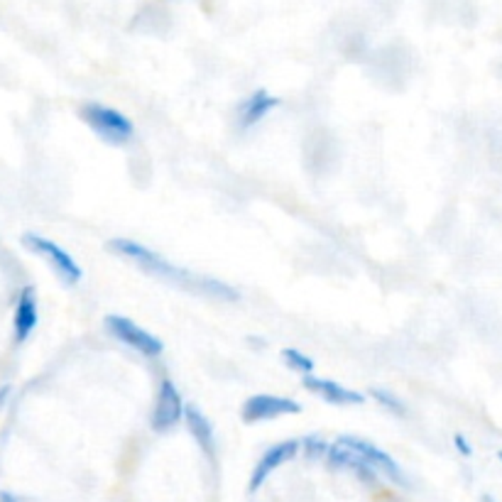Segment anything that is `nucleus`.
Listing matches in <instances>:
<instances>
[{
	"mask_svg": "<svg viewBox=\"0 0 502 502\" xmlns=\"http://www.w3.org/2000/svg\"><path fill=\"white\" fill-rule=\"evenodd\" d=\"M108 251L123 255L126 260L135 262L137 267H143L145 273L155 274V277H165L169 282H177L189 290H197V292H206L211 297H219L223 302H238V292L228 287V284L219 282V280H211V277H199V274H189L181 267H174L172 262H167L162 255L155 251L145 248L143 243L130 241V238H113L108 241Z\"/></svg>",
	"mask_w": 502,
	"mask_h": 502,
	"instance_id": "obj_1",
	"label": "nucleus"
},
{
	"mask_svg": "<svg viewBox=\"0 0 502 502\" xmlns=\"http://www.w3.org/2000/svg\"><path fill=\"white\" fill-rule=\"evenodd\" d=\"M81 118L86 120V126L91 127L101 140H105L108 145H126L135 135V127L130 123V118L111 108V105L96 104V101L84 104L81 105Z\"/></svg>",
	"mask_w": 502,
	"mask_h": 502,
	"instance_id": "obj_2",
	"label": "nucleus"
},
{
	"mask_svg": "<svg viewBox=\"0 0 502 502\" xmlns=\"http://www.w3.org/2000/svg\"><path fill=\"white\" fill-rule=\"evenodd\" d=\"M22 243H25L27 251L35 252V255H40V258H44V260L50 262V267H52L54 273H57V277H59L64 284L73 287V284L81 282L84 273H81L79 262L73 260L72 255L64 251L62 245H57L54 241L44 238V236H37V233H25V236H22Z\"/></svg>",
	"mask_w": 502,
	"mask_h": 502,
	"instance_id": "obj_3",
	"label": "nucleus"
},
{
	"mask_svg": "<svg viewBox=\"0 0 502 502\" xmlns=\"http://www.w3.org/2000/svg\"><path fill=\"white\" fill-rule=\"evenodd\" d=\"M104 324L108 334L118 338L120 344H126L127 348H133L135 353H143L147 358H158L165 351V344L159 341L158 336H152L143 326H137L135 321L126 319V316H105Z\"/></svg>",
	"mask_w": 502,
	"mask_h": 502,
	"instance_id": "obj_4",
	"label": "nucleus"
},
{
	"mask_svg": "<svg viewBox=\"0 0 502 502\" xmlns=\"http://www.w3.org/2000/svg\"><path fill=\"white\" fill-rule=\"evenodd\" d=\"M302 405L290 398H280V395H255V398L243 402L241 414L243 419L252 424V421H267V419L284 417V414H299Z\"/></svg>",
	"mask_w": 502,
	"mask_h": 502,
	"instance_id": "obj_5",
	"label": "nucleus"
},
{
	"mask_svg": "<svg viewBox=\"0 0 502 502\" xmlns=\"http://www.w3.org/2000/svg\"><path fill=\"white\" fill-rule=\"evenodd\" d=\"M341 444L344 446H348V449H353L356 453H360L363 459L375 468L377 473H382L385 478H390L392 483H398V485H407V475H405V471L399 468V463L390 453H385L382 449H377L375 444H367V441L363 439H356V436H341Z\"/></svg>",
	"mask_w": 502,
	"mask_h": 502,
	"instance_id": "obj_6",
	"label": "nucleus"
},
{
	"mask_svg": "<svg viewBox=\"0 0 502 502\" xmlns=\"http://www.w3.org/2000/svg\"><path fill=\"white\" fill-rule=\"evenodd\" d=\"M184 409H187V405H184V399L179 395V390L174 388V382L172 380H162L158 402H155V409H152V419H150L152 429L169 431L179 419L184 417Z\"/></svg>",
	"mask_w": 502,
	"mask_h": 502,
	"instance_id": "obj_7",
	"label": "nucleus"
},
{
	"mask_svg": "<svg viewBox=\"0 0 502 502\" xmlns=\"http://www.w3.org/2000/svg\"><path fill=\"white\" fill-rule=\"evenodd\" d=\"M302 449V444L299 441H280V444H274L270 449L265 451L258 460V466L252 468V475H251V492L260 490L262 483L267 481L270 475H273L282 463L287 460H292L297 453Z\"/></svg>",
	"mask_w": 502,
	"mask_h": 502,
	"instance_id": "obj_8",
	"label": "nucleus"
},
{
	"mask_svg": "<svg viewBox=\"0 0 502 502\" xmlns=\"http://www.w3.org/2000/svg\"><path fill=\"white\" fill-rule=\"evenodd\" d=\"M277 105H280L277 96L267 94L265 89H258L248 98H243L241 105H238L236 126H238V130H251V127H255L260 120H265L267 115L273 113Z\"/></svg>",
	"mask_w": 502,
	"mask_h": 502,
	"instance_id": "obj_9",
	"label": "nucleus"
},
{
	"mask_svg": "<svg viewBox=\"0 0 502 502\" xmlns=\"http://www.w3.org/2000/svg\"><path fill=\"white\" fill-rule=\"evenodd\" d=\"M304 388L316 392V395L324 399V402H328V405H338V407H360V405L366 402V395L345 388V385L336 382V380H326V377L306 375L304 377Z\"/></svg>",
	"mask_w": 502,
	"mask_h": 502,
	"instance_id": "obj_10",
	"label": "nucleus"
},
{
	"mask_svg": "<svg viewBox=\"0 0 502 502\" xmlns=\"http://www.w3.org/2000/svg\"><path fill=\"white\" fill-rule=\"evenodd\" d=\"M40 321V309H37V297L32 287H25L15 304V316H12V334H15V344H25Z\"/></svg>",
	"mask_w": 502,
	"mask_h": 502,
	"instance_id": "obj_11",
	"label": "nucleus"
},
{
	"mask_svg": "<svg viewBox=\"0 0 502 502\" xmlns=\"http://www.w3.org/2000/svg\"><path fill=\"white\" fill-rule=\"evenodd\" d=\"M326 456H328V460L334 463V466H338V468H348V471L358 473L363 481L373 483L377 478V471L367 463L360 453H356L353 449H348V446H344L341 441H336L334 446H328V451H326Z\"/></svg>",
	"mask_w": 502,
	"mask_h": 502,
	"instance_id": "obj_12",
	"label": "nucleus"
},
{
	"mask_svg": "<svg viewBox=\"0 0 502 502\" xmlns=\"http://www.w3.org/2000/svg\"><path fill=\"white\" fill-rule=\"evenodd\" d=\"M184 421H187L191 436L199 441L201 449L206 451V453H213V427H211L206 414H204L199 407L187 405V409H184Z\"/></svg>",
	"mask_w": 502,
	"mask_h": 502,
	"instance_id": "obj_13",
	"label": "nucleus"
},
{
	"mask_svg": "<svg viewBox=\"0 0 502 502\" xmlns=\"http://www.w3.org/2000/svg\"><path fill=\"white\" fill-rule=\"evenodd\" d=\"M282 360L292 370L302 373V375H312L314 373V360L306 356V353H302V351H297V348H284Z\"/></svg>",
	"mask_w": 502,
	"mask_h": 502,
	"instance_id": "obj_14",
	"label": "nucleus"
},
{
	"mask_svg": "<svg viewBox=\"0 0 502 502\" xmlns=\"http://www.w3.org/2000/svg\"><path fill=\"white\" fill-rule=\"evenodd\" d=\"M373 399L375 402H380V407H385L388 412H392V414H398V417H405L407 414V407H405V402L398 398V395H392L390 390H382V388H375L373 392Z\"/></svg>",
	"mask_w": 502,
	"mask_h": 502,
	"instance_id": "obj_15",
	"label": "nucleus"
},
{
	"mask_svg": "<svg viewBox=\"0 0 502 502\" xmlns=\"http://www.w3.org/2000/svg\"><path fill=\"white\" fill-rule=\"evenodd\" d=\"M304 451H306V453H309L312 459H316V456L326 453V451H328V446H326L321 439H306V441H304Z\"/></svg>",
	"mask_w": 502,
	"mask_h": 502,
	"instance_id": "obj_16",
	"label": "nucleus"
},
{
	"mask_svg": "<svg viewBox=\"0 0 502 502\" xmlns=\"http://www.w3.org/2000/svg\"><path fill=\"white\" fill-rule=\"evenodd\" d=\"M453 444H456V449H459L460 456H473L471 444L466 441V436H463V434H456V436H453Z\"/></svg>",
	"mask_w": 502,
	"mask_h": 502,
	"instance_id": "obj_17",
	"label": "nucleus"
},
{
	"mask_svg": "<svg viewBox=\"0 0 502 502\" xmlns=\"http://www.w3.org/2000/svg\"><path fill=\"white\" fill-rule=\"evenodd\" d=\"M0 502H20L12 492H0Z\"/></svg>",
	"mask_w": 502,
	"mask_h": 502,
	"instance_id": "obj_18",
	"label": "nucleus"
},
{
	"mask_svg": "<svg viewBox=\"0 0 502 502\" xmlns=\"http://www.w3.org/2000/svg\"><path fill=\"white\" fill-rule=\"evenodd\" d=\"M8 395H11V388H8V385H5V388H0V405L5 402V398H8Z\"/></svg>",
	"mask_w": 502,
	"mask_h": 502,
	"instance_id": "obj_19",
	"label": "nucleus"
},
{
	"mask_svg": "<svg viewBox=\"0 0 502 502\" xmlns=\"http://www.w3.org/2000/svg\"><path fill=\"white\" fill-rule=\"evenodd\" d=\"M483 502H495V500H492V498H485V500H483Z\"/></svg>",
	"mask_w": 502,
	"mask_h": 502,
	"instance_id": "obj_20",
	"label": "nucleus"
},
{
	"mask_svg": "<svg viewBox=\"0 0 502 502\" xmlns=\"http://www.w3.org/2000/svg\"><path fill=\"white\" fill-rule=\"evenodd\" d=\"M498 459H500V463H502V451H500V453H498Z\"/></svg>",
	"mask_w": 502,
	"mask_h": 502,
	"instance_id": "obj_21",
	"label": "nucleus"
}]
</instances>
